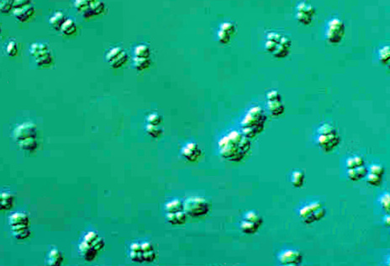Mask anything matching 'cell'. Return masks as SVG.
Wrapping results in <instances>:
<instances>
[{
  "instance_id": "cell-39",
  "label": "cell",
  "mask_w": 390,
  "mask_h": 266,
  "mask_svg": "<svg viewBox=\"0 0 390 266\" xmlns=\"http://www.w3.org/2000/svg\"><path fill=\"white\" fill-rule=\"evenodd\" d=\"M378 59L383 64H388L390 60V48L389 46H385L378 51Z\"/></svg>"
},
{
  "instance_id": "cell-33",
  "label": "cell",
  "mask_w": 390,
  "mask_h": 266,
  "mask_svg": "<svg viewBox=\"0 0 390 266\" xmlns=\"http://www.w3.org/2000/svg\"><path fill=\"white\" fill-rule=\"evenodd\" d=\"M19 52L18 42L15 40H9L6 46H5V53L9 56H15L17 55Z\"/></svg>"
},
{
  "instance_id": "cell-23",
  "label": "cell",
  "mask_w": 390,
  "mask_h": 266,
  "mask_svg": "<svg viewBox=\"0 0 390 266\" xmlns=\"http://www.w3.org/2000/svg\"><path fill=\"white\" fill-rule=\"evenodd\" d=\"M367 174V169L365 165L358 167L356 169H348L346 170V175L350 181H358L366 177Z\"/></svg>"
},
{
  "instance_id": "cell-10",
  "label": "cell",
  "mask_w": 390,
  "mask_h": 266,
  "mask_svg": "<svg viewBox=\"0 0 390 266\" xmlns=\"http://www.w3.org/2000/svg\"><path fill=\"white\" fill-rule=\"evenodd\" d=\"M74 7L84 18L95 17L105 10V4L101 0H75Z\"/></svg>"
},
{
  "instance_id": "cell-34",
  "label": "cell",
  "mask_w": 390,
  "mask_h": 266,
  "mask_svg": "<svg viewBox=\"0 0 390 266\" xmlns=\"http://www.w3.org/2000/svg\"><path fill=\"white\" fill-rule=\"evenodd\" d=\"M146 132L149 136L153 138H158L163 135V131L160 126H153V125H146Z\"/></svg>"
},
{
  "instance_id": "cell-7",
  "label": "cell",
  "mask_w": 390,
  "mask_h": 266,
  "mask_svg": "<svg viewBox=\"0 0 390 266\" xmlns=\"http://www.w3.org/2000/svg\"><path fill=\"white\" fill-rule=\"evenodd\" d=\"M183 211L190 217H202L210 213V202L204 197L193 196L183 202Z\"/></svg>"
},
{
  "instance_id": "cell-32",
  "label": "cell",
  "mask_w": 390,
  "mask_h": 266,
  "mask_svg": "<svg viewBox=\"0 0 390 266\" xmlns=\"http://www.w3.org/2000/svg\"><path fill=\"white\" fill-rule=\"evenodd\" d=\"M12 204V195L7 193H0V210L9 209Z\"/></svg>"
},
{
  "instance_id": "cell-19",
  "label": "cell",
  "mask_w": 390,
  "mask_h": 266,
  "mask_svg": "<svg viewBox=\"0 0 390 266\" xmlns=\"http://www.w3.org/2000/svg\"><path fill=\"white\" fill-rule=\"evenodd\" d=\"M12 13L14 17L17 21H20L21 23H24V22L30 21V19L35 15L36 9L32 4H29L26 6L13 9Z\"/></svg>"
},
{
  "instance_id": "cell-42",
  "label": "cell",
  "mask_w": 390,
  "mask_h": 266,
  "mask_svg": "<svg viewBox=\"0 0 390 266\" xmlns=\"http://www.w3.org/2000/svg\"><path fill=\"white\" fill-rule=\"evenodd\" d=\"M31 3H32V0H14L13 7H14V9L21 8V7L26 6V5L31 4Z\"/></svg>"
},
{
  "instance_id": "cell-14",
  "label": "cell",
  "mask_w": 390,
  "mask_h": 266,
  "mask_svg": "<svg viewBox=\"0 0 390 266\" xmlns=\"http://www.w3.org/2000/svg\"><path fill=\"white\" fill-rule=\"evenodd\" d=\"M317 15V10L307 2H300L296 6V20L304 26H309L313 22L314 19Z\"/></svg>"
},
{
  "instance_id": "cell-27",
  "label": "cell",
  "mask_w": 390,
  "mask_h": 266,
  "mask_svg": "<svg viewBox=\"0 0 390 266\" xmlns=\"http://www.w3.org/2000/svg\"><path fill=\"white\" fill-rule=\"evenodd\" d=\"M133 54L136 58H151V49L147 45L140 44L134 49Z\"/></svg>"
},
{
  "instance_id": "cell-35",
  "label": "cell",
  "mask_w": 390,
  "mask_h": 266,
  "mask_svg": "<svg viewBox=\"0 0 390 266\" xmlns=\"http://www.w3.org/2000/svg\"><path fill=\"white\" fill-rule=\"evenodd\" d=\"M48 257H49L48 262L51 266H58V265L62 263V260H63L62 254L57 249L51 250L49 255H48Z\"/></svg>"
},
{
  "instance_id": "cell-2",
  "label": "cell",
  "mask_w": 390,
  "mask_h": 266,
  "mask_svg": "<svg viewBox=\"0 0 390 266\" xmlns=\"http://www.w3.org/2000/svg\"><path fill=\"white\" fill-rule=\"evenodd\" d=\"M267 115L260 106L250 108L242 121L243 133L249 139L259 135L265 127Z\"/></svg>"
},
{
  "instance_id": "cell-15",
  "label": "cell",
  "mask_w": 390,
  "mask_h": 266,
  "mask_svg": "<svg viewBox=\"0 0 390 266\" xmlns=\"http://www.w3.org/2000/svg\"><path fill=\"white\" fill-rule=\"evenodd\" d=\"M106 61L113 68H120L127 62L128 54L123 48L114 47L107 52Z\"/></svg>"
},
{
  "instance_id": "cell-18",
  "label": "cell",
  "mask_w": 390,
  "mask_h": 266,
  "mask_svg": "<svg viewBox=\"0 0 390 266\" xmlns=\"http://www.w3.org/2000/svg\"><path fill=\"white\" fill-rule=\"evenodd\" d=\"M181 155L189 162H196L202 156L201 148L196 142H188L181 149Z\"/></svg>"
},
{
  "instance_id": "cell-16",
  "label": "cell",
  "mask_w": 390,
  "mask_h": 266,
  "mask_svg": "<svg viewBox=\"0 0 390 266\" xmlns=\"http://www.w3.org/2000/svg\"><path fill=\"white\" fill-rule=\"evenodd\" d=\"M278 262L282 266H298L303 262V254L298 250L287 249L278 255Z\"/></svg>"
},
{
  "instance_id": "cell-17",
  "label": "cell",
  "mask_w": 390,
  "mask_h": 266,
  "mask_svg": "<svg viewBox=\"0 0 390 266\" xmlns=\"http://www.w3.org/2000/svg\"><path fill=\"white\" fill-rule=\"evenodd\" d=\"M236 33H237L236 25L230 21H225L219 26V30L217 31V38L219 43L226 45L231 42V39L236 35Z\"/></svg>"
},
{
  "instance_id": "cell-22",
  "label": "cell",
  "mask_w": 390,
  "mask_h": 266,
  "mask_svg": "<svg viewBox=\"0 0 390 266\" xmlns=\"http://www.w3.org/2000/svg\"><path fill=\"white\" fill-rule=\"evenodd\" d=\"M167 221L171 225H183L186 223L188 216L184 211L177 212V213H167L166 216Z\"/></svg>"
},
{
  "instance_id": "cell-28",
  "label": "cell",
  "mask_w": 390,
  "mask_h": 266,
  "mask_svg": "<svg viewBox=\"0 0 390 266\" xmlns=\"http://www.w3.org/2000/svg\"><path fill=\"white\" fill-rule=\"evenodd\" d=\"M305 181V175L304 172L300 171V170L292 172V176H291L292 186L295 187V188H301L304 186Z\"/></svg>"
},
{
  "instance_id": "cell-12",
  "label": "cell",
  "mask_w": 390,
  "mask_h": 266,
  "mask_svg": "<svg viewBox=\"0 0 390 266\" xmlns=\"http://www.w3.org/2000/svg\"><path fill=\"white\" fill-rule=\"evenodd\" d=\"M263 224V217L254 211H251L245 213V216H243L240 223V228L244 234H254L258 232Z\"/></svg>"
},
{
  "instance_id": "cell-1",
  "label": "cell",
  "mask_w": 390,
  "mask_h": 266,
  "mask_svg": "<svg viewBox=\"0 0 390 266\" xmlns=\"http://www.w3.org/2000/svg\"><path fill=\"white\" fill-rule=\"evenodd\" d=\"M218 147L223 159L238 163L247 156L251 150V142L243 133L231 131L219 140Z\"/></svg>"
},
{
  "instance_id": "cell-11",
  "label": "cell",
  "mask_w": 390,
  "mask_h": 266,
  "mask_svg": "<svg viewBox=\"0 0 390 266\" xmlns=\"http://www.w3.org/2000/svg\"><path fill=\"white\" fill-rule=\"evenodd\" d=\"M346 27L341 19L332 18L326 27L325 37L330 44H339L345 36Z\"/></svg>"
},
{
  "instance_id": "cell-30",
  "label": "cell",
  "mask_w": 390,
  "mask_h": 266,
  "mask_svg": "<svg viewBox=\"0 0 390 266\" xmlns=\"http://www.w3.org/2000/svg\"><path fill=\"white\" fill-rule=\"evenodd\" d=\"M364 165H365V161L360 156H352V157L347 159L346 161V170L356 169V168Z\"/></svg>"
},
{
  "instance_id": "cell-31",
  "label": "cell",
  "mask_w": 390,
  "mask_h": 266,
  "mask_svg": "<svg viewBox=\"0 0 390 266\" xmlns=\"http://www.w3.org/2000/svg\"><path fill=\"white\" fill-rule=\"evenodd\" d=\"M134 67L137 71H144L150 68L151 64V58H133Z\"/></svg>"
},
{
  "instance_id": "cell-25",
  "label": "cell",
  "mask_w": 390,
  "mask_h": 266,
  "mask_svg": "<svg viewBox=\"0 0 390 266\" xmlns=\"http://www.w3.org/2000/svg\"><path fill=\"white\" fill-rule=\"evenodd\" d=\"M130 258L136 263L142 264L144 262L142 256V246L139 242H134L130 247Z\"/></svg>"
},
{
  "instance_id": "cell-8",
  "label": "cell",
  "mask_w": 390,
  "mask_h": 266,
  "mask_svg": "<svg viewBox=\"0 0 390 266\" xmlns=\"http://www.w3.org/2000/svg\"><path fill=\"white\" fill-rule=\"evenodd\" d=\"M326 214L325 207L319 201L311 202L302 207L299 211V218L307 225L313 224L324 218Z\"/></svg>"
},
{
  "instance_id": "cell-5",
  "label": "cell",
  "mask_w": 390,
  "mask_h": 266,
  "mask_svg": "<svg viewBox=\"0 0 390 266\" xmlns=\"http://www.w3.org/2000/svg\"><path fill=\"white\" fill-rule=\"evenodd\" d=\"M104 246L105 242L102 237L95 232H89L85 234L83 242L80 243V254L86 260L93 261Z\"/></svg>"
},
{
  "instance_id": "cell-43",
  "label": "cell",
  "mask_w": 390,
  "mask_h": 266,
  "mask_svg": "<svg viewBox=\"0 0 390 266\" xmlns=\"http://www.w3.org/2000/svg\"><path fill=\"white\" fill-rule=\"evenodd\" d=\"M385 219H386V221H384V222L386 224L387 227H389V226H390V218H389V216H386V218Z\"/></svg>"
},
{
  "instance_id": "cell-20",
  "label": "cell",
  "mask_w": 390,
  "mask_h": 266,
  "mask_svg": "<svg viewBox=\"0 0 390 266\" xmlns=\"http://www.w3.org/2000/svg\"><path fill=\"white\" fill-rule=\"evenodd\" d=\"M10 224L12 225L13 230L15 231V234H18L20 230L24 233V230L28 229V218L22 213H15L10 218Z\"/></svg>"
},
{
  "instance_id": "cell-37",
  "label": "cell",
  "mask_w": 390,
  "mask_h": 266,
  "mask_svg": "<svg viewBox=\"0 0 390 266\" xmlns=\"http://www.w3.org/2000/svg\"><path fill=\"white\" fill-rule=\"evenodd\" d=\"M146 124L153 125V126H160L163 122V117L157 112L151 113L146 118Z\"/></svg>"
},
{
  "instance_id": "cell-44",
  "label": "cell",
  "mask_w": 390,
  "mask_h": 266,
  "mask_svg": "<svg viewBox=\"0 0 390 266\" xmlns=\"http://www.w3.org/2000/svg\"><path fill=\"white\" fill-rule=\"evenodd\" d=\"M1 32H2V28H1V26H0V35H1Z\"/></svg>"
},
{
  "instance_id": "cell-29",
  "label": "cell",
  "mask_w": 390,
  "mask_h": 266,
  "mask_svg": "<svg viewBox=\"0 0 390 266\" xmlns=\"http://www.w3.org/2000/svg\"><path fill=\"white\" fill-rule=\"evenodd\" d=\"M165 211L167 213H177L183 211V202L179 199H173L165 205Z\"/></svg>"
},
{
  "instance_id": "cell-9",
  "label": "cell",
  "mask_w": 390,
  "mask_h": 266,
  "mask_svg": "<svg viewBox=\"0 0 390 266\" xmlns=\"http://www.w3.org/2000/svg\"><path fill=\"white\" fill-rule=\"evenodd\" d=\"M36 65L41 68H48L52 65L54 62L53 54L50 47L43 42H35L30 45L29 49Z\"/></svg>"
},
{
  "instance_id": "cell-21",
  "label": "cell",
  "mask_w": 390,
  "mask_h": 266,
  "mask_svg": "<svg viewBox=\"0 0 390 266\" xmlns=\"http://www.w3.org/2000/svg\"><path fill=\"white\" fill-rule=\"evenodd\" d=\"M141 246H142V256H143L144 262H148V263L153 262L154 260H156V256H157L153 245L151 244V242H144L141 243Z\"/></svg>"
},
{
  "instance_id": "cell-40",
  "label": "cell",
  "mask_w": 390,
  "mask_h": 266,
  "mask_svg": "<svg viewBox=\"0 0 390 266\" xmlns=\"http://www.w3.org/2000/svg\"><path fill=\"white\" fill-rule=\"evenodd\" d=\"M367 171L372 173V174L379 175V176H382V177H384V174H385V169L380 164H372V165L370 166L369 169H367Z\"/></svg>"
},
{
  "instance_id": "cell-13",
  "label": "cell",
  "mask_w": 390,
  "mask_h": 266,
  "mask_svg": "<svg viewBox=\"0 0 390 266\" xmlns=\"http://www.w3.org/2000/svg\"><path fill=\"white\" fill-rule=\"evenodd\" d=\"M267 106L269 112L273 117H278L283 115L285 110L283 100L278 90H270L267 94Z\"/></svg>"
},
{
  "instance_id": "cell-3",
  "label": "cell",
  "mask_w": 390,
  "mask_h": 266,
  "mask_svg": "<svg viewBox=\"0 0 390 266\" xmlns=\"http://www.w3.org/2000/svg\"><path fill=\"white\" fill-rule=\"evenodd\" d=\"M264 48L276 58H285L290 54L292 42L282 33L270 31L266 35Z\"/></svg>"
},
{
  "instance_id": "cell-36",
  "label": "cell",
  "mask_w": 390,
  "mask_h": 266,
  "mask_svg": "<svg viewBox=\"0 0 390 266\" xmlns=\"http://www.w3.org/2000/svg\"><path fill=\"white\" fill-rule=\"evenodd\" d=\"M366 181L368 185L372 186H379L383 182L384 177L379 176V175L372 174L370 172L367 171V174L366 175Z\"/></svg>"
},
{
  "instance_id": "cell-4",
  "label": "cell",
  "mask_w": 390,
  "mask_h": 266,
  "mask_svg": "<svg viewBox=\"0 0 390 266\" xmlns=\"http://www.w3.org/2000/svg\"><path fill=\"white\" fill-rule=\"evenodd\" d=\"M341 136L336 127L329 123L321 125L317 133V143L322 151L331 153L339 146Z\"/></svg>"
},
{
  "instance_id": "cell-24",
  "label": "cell",
  "mask_w": 390,
  "mask_h": 266,
  "mask_svg": "<svg viewBox=\"0 0 390 266\" xmlns=\"http://www.w3.org/2000/svg\"><path fill=\"white\" fill-rule=\"evenodd\" d=\"M66 20H67V16L62 11H56L49 19V24L53 28L54 30H60L62 24L64 23Z\"/></svg>"
},
{
  "instance_id": "cell-38",
  "label": "cell",
  "mask_w": 390,
  "mask_h": 266,
  "mask_svg": "<svg viewBox=\"0 0 390 266\" xmlns=\"http://www.w3.org/2000/svg\"><path fill=\"white\" fill-rule=\"evenodd\" d=\"M14 0H0V13L9 14L12 11Z\"/></svg>"
},
{
  "instance_id": "cell-41",
  "label": "cell",
  "mask_w": 390,
  "mask_h": 266,
  "mask_svg": "<svg viewBox=\"0 0 390 266\" xmlns=\"http://www.w3.org/2000/svg\"><path fill=\"white\" fill-rule=\"evenodd\" d=\"M380 204L384 210L389 212L390 210V195L388 193L382 195L381 198H380Z\"/></svg>"
},
{
  "instance_id": "cell-26",
  "label": "cell",
  "mask_w": 390,
  "mask_h": 266,
  "mask_svg": "<svg viewBox=\"0 0 390 266\" xmlns=\"http://www.w3.org/2000/svg\"><path fill=\"white\" fill-rule=\"evenodd\" d=\"M77 25L73 19L67 18L59 31L65 36H73L77 31Z\"/></svg>"
},
{
  "instance_id": "cell-6",
  "label": "cell",
  "mask_w": 390,
  "mask_h": 266,
  "mask_svg": "<svg viewBox=\"0 0 390 266\" xmlns=\"http://www.w3.org/2000/svg\"><path fill=\"white\" fill-rule=\"evenodd\" d=\"M14 138L21 148L30 150L36 147V127L31 122H24L14 131Z\"/></svg>"
}]
</instances>
